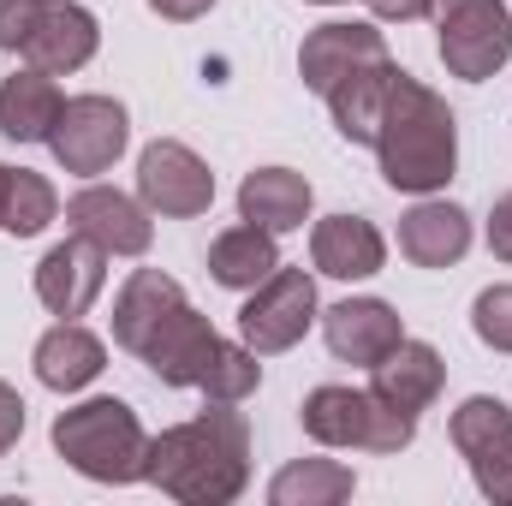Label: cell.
Masks as SVG:
<instances>
[{"label": "cell", "mask_w": 512, "mask_h": 506, "mask_svg": "<svg viewBox=\"0 0 512 506\" xmlns=\"http://www.w3.org/2000/svg\"><path fill=\"white\" fill-rule=\"evenodd\" d=\"M274 268H280V245H274V233L256 227V221L227 227V233L209 245V274H215V286H227V292H251V286H262Z\"/></svg>", "instance_id": "cb8c5ba5"}, {"label": "cell", "mask_w": 512, "mask_h": 506, "mask_svg": "<svg viewBox=\"0 0 512 506\" xmlns=\"http://www.w3.org/2000/svg\"><path fill=\"white\" fill-rule=\"evenodd\" d=\"M66 108V90L54 72L18 66L12 78H0V137L12 143H48V131Z\"/></svg>", "instance_id": "7402d4cb"}, {"label": "cell", "mask_w": 512, "mask_h": 506, "mask_svg": "<svg viewBox=\"0 0 512 506\" xmlns=\"http://www.w3.org/2000/svg\"><path fill=\"white\" fill-rule=\"evenodd\" d=\"M489 251L501 256V262H512V191L507 197H495V209H489Z\"/></svg>", "instance_id": "4dcf8cb0"}, {"label": "cell", "mask_w": 512, "mask_h": 506, "mask_svg": "<svg viewBox=\"0 0 512 506\" xmlns=\"http://www.w3.org/2000/svg\"><path fill=\"white\" fill-rule=\"evenodd\" d=\"M310 209H316V191H310V179L292 173V167H256V173L239 179V221L268 227L274 239H280V233H298V227L310 221Z\"/></svg>", "instance_id": "44dd1931"}, {"label": "cell", "mask_w": 512, "mask_h": 506, "mask_svg": "<svg viewBox=\"0 0 512 506\" xmlns=\"http://www.w3.org/2000/svg\"><path fill=\"white\" fill-rule=\"evenodd\" d=\"M54 221H60V191H54V179H42V173H30V167H12L6 203H0V233L36 239V233H48Z\"/></svg>", "instance_id": "484cf974"}, {"label": "cell", "mask_w": 512, "mask_h": 506, "mask_svg": "<svg viewBox=\"0 0 512 506\" xmlns=\"http://www.w3.org/2000/svg\"><path fill=\"white\" fill-rule=\"evenodd\" d=\"M441 387H447V364H441V352L429 346V340H399L393 352H387L382 364H370V393L387 399L393 411H429L435 399H441Z\"/></svg>", "instance_id": "d6986e66"}, {"label": "cell", "mask_w": 512, "mask_h": 506, "mask_svg": "<svg viewBox=\"0 0 512 506\" xmlns=\"http://www.w3.org/2000/svg\"><path fill=\"white\" fill-rule=\"evenodd\" d=\"M310 262L328 280H370L387 268V239L364 215H328L310 227Z\"/></svg>", "instance_id": "ac0fdd59"}, {"label": "cell", "mask_w": 512, "mask_h": 506, "mask_svg": "<svg viewBox=\"0 0 512 506\" xmlns=\"http://www.w3.org/2000/svg\"><path fill=\"white\" fill-rule=\"evenodd\" d=\"M376 167L393 191L405 197H435L447 191V179L459 173V120L447 108V96H435L423 78L399 72L393 102L376 131Z\"/></svg>", "instance_id": "7a4b0ae2"}, {"label": "cell", "mask_w": 512, "mask_h": 506, "mask_svg": "<svg viewBox=\"0 0 512 506\" xmlns=\"http://www.w3.org/2000/svg\"><path fill=\"white\" fill-rule=\"evenodd\" d=\"M382 24H417V18H429V0H364Z\"/></svg>", "instance_id": "1f68e13d"}, {"label": "cell", "mask_w": 512, "mask_h": 506, "mask_svg": "<svg viewBox=\"0 0 512 506\" xmlns=\"http://www.w3.org/2000/svg\"><path fill=\"white\" fill-rule=\"evenodd\" d=\"M30 364H36V381H42L48 393H84L90 381L108 370V346H102V334H90L78 316H60V322L36 340Z\"/></svg>", "instance_id": "e0dca14e"}, {"label": "cell", "mask_w": 512, "mask_h": 506, "mask_svg": "<svg viewBox=\"0 0 512 506\" xmlns=\"http://www.w3.org/2000/svg\"><path fill=\"white\" fill-rule=\"evenodd\" d=\"M108 286V251L90 245L84 233H66L60 245L36 262V298L48 316H84Z\"/></svg>", "instance_id": "7c38bea8"}, {"label": "cell", "mask_w": 512, "mask_h": 506, "mask_svg": "<svg viewBox=\"0 0 512 506\" xmlns=\"http://www.w3.org/2000/svg\"><path fill=\"white\" fill-rule=\"evenodd\" d=\"M42 18V0H0V54H18Z\"/></svg>", "instance_id": "f1b7e54d"}, {"label": "cell", "mask_w": 512, "mask_h": 506, "mask_svg": "<svg viewBox=\"0 0 512 506\" xmlns=\"http://www.w3.org/2000/svg\"><path fill=\"white\" fill-rule=\"evenodd\" d=\"M149 12H155V18H167V24H191V18L215 12V0H149Z\"/></svg>", "instance_id": "d6a6232c"}, {"label": "cell", "mask_w": 512, "mask_h": 506, "mask_svg": "<svg viewBox=\"0 0 512 506\" xmlns=\"http://www.w3.org/2000/svg\"><path fill=\"white\" fill-rule=\"evenodd\" d=\"M256 387H262V364H256V352L245 340H221L215 358H209V376L197 381V393L209 405H245Z\"/></svg>", "instance_id": "4316f807"}, {"label": "cell", "mask_w": 512, "mask_h": 506, "mask_svg": "<svg viewBox=\"0 0 512 506\" xmlns=\"http://www.w3.org/2000/svg\"><path fill=\"white\" fill-rule=\"evenodd\" d=\"M6 179H12V167H0V203H6Z\"/></svg>", "instance_id": "836d02e7"}, {"label": "cell", "mask_w": 512, "mask_h": 506, "mask_svg": "<svg viewBox=\"0 0 512 506\" xmlns=\"http://www.w3.org/2000/svg\"><path fill=\"white\" fill-rule=\"evenodd\" d=\"M137 197L149 203V215L197 221V215H209V203H215V173H209V161H203L191 143L155 137V143H143V155H137Z\"/></svg>", "instance_id": "9c48e42d"}, {"label": "cell", "mask_w": 512, "mask_h": 506, "mask_svg": "<svg viewBox=\"0 0 512 506\" xmlns=\"http://www.w3.org/2000/svg\"><path fill=\"white\" fill-rule=\"evenodd\" d=\"M399 72L405 66H393V60H370V66H358L352 78H340L322 102H328V114H334V131L346 137V143H376V131H382V114L387 102H393V84H399Z\"/></svg>", "instance_id": "ffe728a7"}, {"label": "cell", "mask_w": 512, "mask_h": 506, "mask_svg": "<svg viewBox=\"0 0 512 506\" xmlns=\"http://www.w3.org/2000/svg\"><path fill=\"white\" fill-rule=\"evenodd\" d=\"M18 435H24V399L12 381H0V459L18 447Z\"/></svg>", "instance_id": "f546056e"}, {"label": "cell", "mask_w": 512, "mask_h": 506, "mask_svg": "<svg viewBox=\"0 0 512 506\" xmlns=\"http://www.w3.org/2000/svg\"><path fill=\"white\" fill-rule=\"evenodd\" d=\"M447 435L477 483V495L495 506H512V411L495 393H471L453 417H447Z\"/></svg>", "instance_id": "ba28073f"}, {"label": "cell", "mask_w": 512, "mask_h": 506, "mask_svg": "<svg viewBox=\"0 0 512 506\" xmlns=\"http://www.w3.org/2000/svg\"><path fill=\"white\" fill-rule=\"evenodd\" d=\"M185 304V286L173 280V274H161V268H131V280L120 286V298H114V346H126L131 358L143 352V340L155 334V322L167 316V310H179Z\"/></svg>", "instance_id": "603a6c76"}, {"label": "cell", "mask_w": 512, "mask_h": 506, "mask_svg": "<svg viewBox=\"0 0 512 506\" xmlns=\"http://www.w3.org/2000/svg\"><path fill=\"white\" fill-rule=\"evenodd\" d=\"M352 489H358L352 465H340V459H292V465L274 471L268 501L274 506H340V501H352Z\"/></svg>", "instance_id": "d4e9b609"}, {"label": "cell", "mask_w": 512, "mask_h": 506, "mask_svg": "<svg viewBox=\"0 0 512 506\" xmlns=\"http://www.w3.org/2000/svg\"><path fill=\"white\" fill-rule=\"evenodd\" d=\"M322 340L340 364H382L387 352L405 340V322L387 298H340L322 310Z\"/></svg>", "instance_id": "9a60e30c"}, {"label": "cell", "mask_w": 512, "mask_h": 506, "mask_svg": "<svg viewBox=\"0 0 512 506\" xmlns=\"http://www.w3.org/2000/svg\"><path fill=\"white\" fill-rule=\"evenodd\" d=\"M131 143V114L126 102H114V96H66V108H60V120L48 131V155L60 161V173H72V179H102L120 155H126Z\"/></svg>", "instance_id": "8992f818"}, {"label": "cell", "mask_w": 512, "mask_h": 506, "mask_svg": "<svg viewBox=\"0 0 512 506\" xmlns=\"http://www.w3.org/2000/svg\"><path fill=\"white\" fill-rule=\"evenodd\" d=\"M215 346H221L215 322H209L203 310H191V298H185L179 310H167V316L155 322V334L143 340L137 358L149 364V376L161 381V387H197V381L209 376Z\"/></svg>", "instance_id": "8fae6325"}, {"label": "cell", "mask_w": 512, "mask_h": 506, "mask_svg": "<svg viewBox=\"0 0 512 506\" xmlns=\"http://www.w3.org/2000/svg\"><path fill=\"white\" fill-rule=\"evenodd\" d=\"M387 42L376 24H358V18H328V24H316L310 36H304V48H298V78H304V90H316V96H328L340 78H352L358 66H370V60H382Z\"/></svg>", "instance_id": "5bb4252c"}, {"label": "cell", "mask_w": 512, "mask_h": 506, "mask_svg": "<svg viewBox=\"0 0 512 506\" xmlns=\"http://www.w3.org/2000/svg\"><path fill=\"white\" fill-rule=\"evenodd\" d=\"M322 322V304H316V280L304 268H274L262 286L245 292V310H239V340L251 346L256 358H274V352H292L310 328Z\"/></svg>", "instance_id": "52a82bcc"}, {"label": "cell", "mask_w": 512, "mask_h": 506, "mask_svg": "<svg viewBox=\"0 0 512 506\" xmlns=\"http://www.w3.org/2000/svg\"><path fill=\"white\" fill-rule=\"evenodd\" d=\"M298 423L316 447H352V453H405L417 441V417L393 411L387 399H376L370 387H310L298 405Z\"/></svg>", "instance_id": "277c9868"}, {"label": "cell", "mask_w": 512, "mask_h": 506, "mask_svg": "<svg viewBox=\"0 0 512 506\" xmlns=\"http://www.w3.org/2000/svg\"><path fill=\"white\" fill-rule=\"evenodd\" d=\"M471 334H477L489 352H507L512 358V280L483 286V292L471 298Z\"/></svg>", "instance_id": "83f0119b"}, {"label": "cell", "mask_w": 512, "mask_h": 506, "mask_svg": "<svg viewBox=\"0 0 512 506\" xmlns=\"http://www.w3.org/2000/svg\"><path fill=\"white\" fill-rule=\"evenodd\" d=\"M149 483L179 506H233L251 483V423L233 405H209L191 423L149 435Z\"/></svg>", "instance_id": "6da1fadb"}, {"label": "cell", "mask_w": 512, "mask_h": 506, "mask_svg": "<svg viewBox=\"0 0 512 506\" xmlns=\"http://www.w3.org/2000/svg\"><path fill=\"white\" fill-rule=\"evenodd\" d=\"M96 48H102V24H96L90 6H78V0H42V18H36V30H30V42L18 54H24V66L66 78V72H84L96 60Z\"/></svg>", "instance_id": "4fadbf2b"}, {"label": "cell", "mask_w": 512, "mask_h": 506, "mask_svg": "<svg viewBox=\"0 0 512 506\" xmlns=\"http://www.w3.org/2000/svg\"><path fill=\"white\" fill-rule=\"evenodd\" d=\"M310 6H340V0H310Z\"/></svg>", "instance_id": "e575fe53"}, {"label": "cell", "mask_w": 512, "mask_h": 506, "mask_svg": "<svg viewBox=\"0 0 512 506\" xmlns=\"http://www.w3.org/2000/svg\"><path fill=\"white\" fill-rule=\"evenodd\" d=\"M66 227L84 233L90 245H102L108 256H149V245H155L149 203L120 185H102V179H90L84 191L66 197Z\"/></svg>", "instance_id": "30bf717a"}, {"label": "cell", "mask_w": 512, "mask_h": 506, "mask_svg": "<svg viewBox=\"0 0 512 506\" xmlns=\"http://www.w3.org/2000/svg\"><path fill=\"white\" fill-rule=\"evenodd\" d=\"M54 453L90 477V483H149V429L137 423L126 399L114 393H96V399H78L54 417Z\"/></svg>", "instance_id": "3957f363"}, {"label": "cell", "mask_w": 512, "mask_h": 506, "mask_svg": "<svg viewBox=\"0 0 512 506\" xmlns=\"http://www.w3.org/2000/svg\"><path fill=\"white\" fill-rule=\"evenodd\" d=\"M471 251V215L447 197H417L399 215V256L417 268H453Z\"/></svg>", "instance_id": "2e32d148"}, {"label": "cell", "mask_w": 512, "mask_h": 506, "mask_svg": "<svg viewBox=\"0 0 512 506\" xmlns=\"http://www.w3.org/2000/svg\"><path fill=\"white\" fill-rule=\"evenodd\" d=\"M441 66L459 84H489L512 60V6L507 0H429Z\"/></svg>", "instance_id": "5b68a950"}]
</instances>
